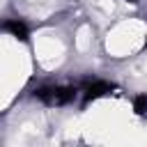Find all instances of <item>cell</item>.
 Wrapping results in <instances>:
<instances>
[{"instance_id": "2", "label": "cell", "mask_w": 147, "mask_h": 147, "mask_svg": "<svg viewBox=\"0 0 147 147\" xmlns=\"http://www.w3.org/2000/svg\"><path fill=\"white\" fill-rule=\"evenodd\" d=\"M110 90H113V85H108V83H103V80H92V83L85 85V99L90 101V99L103 96V94H108Z\"/></svg>"}, {"instance_id": "3", "label": "cell", "mask_w": 147, "mask_h": 147, "mask_svg": "<svg viewBox=\"0 0 147 147\" xmlns=\"http://www.w3.org/2000/svg\"><path fill=\"white\" fill-rule=\"evenodd\" d=\"M0 28H2V30H7V32H11V34H14V37H18V39H28V28H25V23H23V21H18V18L2 21V23H0Z\"/></svg>"}, {"instance_id": "4", "label": "cell", "mask_w": 147, "mask_h": 147, "mask_svg": "<svg viewBox=\"0 0 147 147\" xmlns=\"http://www.w3.org/2000/svg\"><path fill=\"white\" fill-rule=\"evenodd\" d=\"M133 108H136V113H138V115H145V113H147V94L138 96V99H136V103H133Z\"/></svg>"}, {"instance_id": "1", "label": "cell", "mask_w": 147, "mask_h": 147, "mask_svg": "<svg viewBox=\"0 0 147 147\" xmlns=\"http://www.w3.org/2000/svg\"><path fill=\"white\" fill-rule=\"evenodd\" d=\"M34 96L39 101H44L46 106H64L76 96L74 87H60V85H46V87H37Z\"/></svg>"}]
</instances>
